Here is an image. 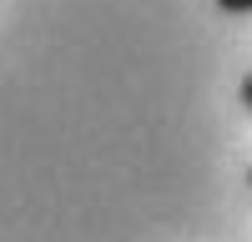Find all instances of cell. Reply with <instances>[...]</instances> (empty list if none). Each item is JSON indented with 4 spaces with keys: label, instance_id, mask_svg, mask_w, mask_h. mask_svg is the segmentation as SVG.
<instances>
[{
    "label": "cell",
    "instance_id": "6da1fadb",
    "mask_svg": "<svg viewBox=\"0 0 252 242\" xmlns=\"http://www.w3.org/2000/svg\"><path fill=\"white\" fill-rule=\"evenodd\" d=\"M222 10H247V0H222Z\"/></svg>",
    "mask_w": 252,
    "mask_h": 242
}]
</instances>
